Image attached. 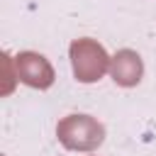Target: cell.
<instances>
[{"label":"cell","instance_id":"277c9868","mask_svg":"<svg viewBox=\"0 0 156 156\" xmlns=\"http://www.w3.org/2000/svg\"><path fill=\"white\" fill-rule=\"evenodd\" d=\"M141 71H144V66H141L139 54H134V51H129V49L117 51V56H115L112 63H110V73H112L115 83H119V85H124V88L136 85V83L141 80Z\"/></svg>","mask_w":156,"mask_h":156},{"label":"cell","instance_id":"7a4b0ae2","mask_svg":"<svg viewBox=\"0 0 156 156\" xmlns=\"http://www.w3.org/2000/svg\"><path fill=\"white\" fill-rule=\"evenodd\" d=\"M71 58H73V73L83 83L98 80L110 68V58H107L105 49L100 44H95L93 39H78V41H73L71 44Z\"/></svg>","mask_w":156,"mask_h":156},{"label":"cell","instance_id":"3957f363","mask_svg":"<svg viewBox=\"0 0 156 156\" xmlns=\"http://www.w3.org/2000/svg\"><path fill=\"white\" fill-rule=\"evenodd\" d=\"M15 71H17V78L32 88H49L54 83V68L51 63L41 56V54H34V51H22L15 56Z\"/></svg>","mask_w":156,"mask_h":156},{"label":"cell","instance_id":"6da1fadb","mask_svg":"<svg viewBox=\"0 0 156 156\" xmlns=\"http://www.w3.org/2000/svg\"><path fill=\"white\" fill-rule=\"evenodd\" d=\"M56 134L66 149H78V151H90L100 146L105 139L102 124L88 115H68L66 119L58 122Z\"/></svg>","mask_w":156,"mask_h":156}]
</instances>
